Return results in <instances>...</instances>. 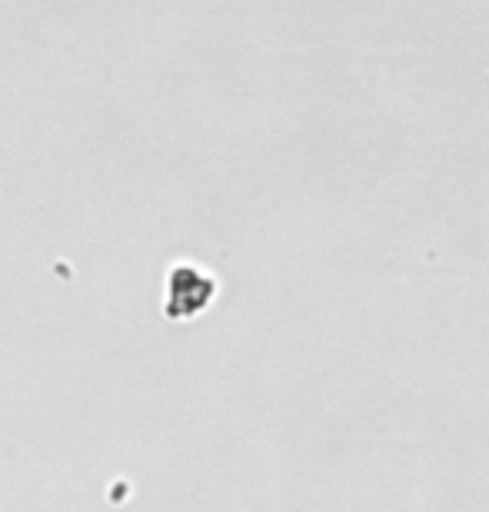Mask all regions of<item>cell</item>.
Here are the masks:
<instances>
[{
	"label": "cell",
	"instance_id": "1",
	"mask_svg": "<svg viewBox=\"0 0 489 512\" xmlns=\"http://www.w3.org/2000/svg\"><path fill=\"white\" fill-rule=\"evenodd\" d=\"M217 286H213L210 276H203L193 266H173L170 280H167V316L180 320V316H197L203 306L213 300Z\"/></svg>",
	"mask_w": 489,
	"mask_h": 512
}]
</instances>
